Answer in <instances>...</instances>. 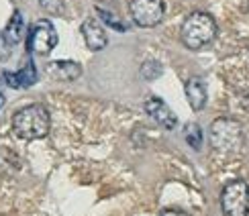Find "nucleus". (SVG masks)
I'll list each match as a JSON object with an SVG mask.
<instances>
[{
	"label": "nucleus",
	"mask_w": 249,
	"mask_h": 216,
	"mask_svg": "<svg viewBox=\"0 0 249 216\" xmlns=\"http://www.w3.org/2000/svg\"><path fill=\"white\" fill-rule=\"evenodd\" d=\"M51 116L43 104H29L13 115V133L23 141H35L49 135Z\"/></svg>",
	"instance_id": "nucleus-1"
},
{
	"label": "nucleus",
	"mask_w": 249,
	"mask_h": 216,
	"mask_svg": "<svg viewBox=\"0 0 249 216\" xmlns=\"http://www.w3.org/2000/svg\"><path fill=\"white\" fill-rule=\"evenodd\" d=\"M216 20L204 13V10H196L186 17V20L182 23L180 29V39L184 47H188L192 51H198L206 45H211L214 37H216Z\"/></svg>",
	"instance_id": "nucleus-2"
},
{
	"label": "nucleus",
	"mask_w": 249,
	"mask_h": 216,
	"mask_svg": "<svg viewBox=\"0 0 249 216\" xmlns=\"http://www.w3.org/2000/svg\"><path fill=\"white\" fill-rule=\"evenodd\" d=\"M243 127L239 120L221 116L211 125V145L221 155H237L243 147Z\"/></svg>",
	"instance_id": "nucleus-3"
},
{
	"label": "nucleus",
	"mask_w": 249,
	"mask_h": 216,
	"mask_svg": "<svg viewBox=\"0 0 249 216\" xmlns=\"http://www.w3.org/2000/svg\"><path fill=\"white\" fill-rule=\"evenodd\" d=\"M221 206L227 216H249V186L243 180L229 182L221 192Z\"/></svg>",
	"instance_id": "nucleus-4"
},
{
	"label": "nucleus",
	"mask_w": 249,
	"mask_h": 216,
	"mask_svg": "<svg viewBox=\"0 0 249 216\" xmlns=\"http://www.w3.org/2000/svg\"><path fill=\"white\" fill-rule=\"evenodd\" d=\"M57 45V31L51 25V20L41 18L37 23H33L29 31V39H27V47L31 53L35 55H49L51 51Z\"/></svg>",
	"instance_id": "nucleus-5"
},
{
	"label": "nucleus",
	"mask_w": 249,
	"mask_h": 216,
	"mask_svg": "<svg viewBox=\"0 0 249 216\" xmlns=\"http://www.w3.org/2000/svg\"><path fill=\"white\" fill-rule=\"evenodd\" d=\"M129 13L137 27L151 29L163 20L165 6L163 0H129Z\"/></svg>",
	"instance_id": "nucleus-6"
},
{
	"label": "nucleus",
	"mask_w": 249,
	"mask_h": 216,
	"mask_svg": "<svg viewBox=\"0 0 249 216\" xmlns=\"http://www.w3.org/2000/svg\"><path fill=\"white\" fill-rule=\"evenodd\" d=\"M80 31H82V37H84V41H86V45H88L90 51H100V49L107 47L108 37H107V31H105V27L100 25L98 18L88 17L84 23H82Z\"/></svg>",
	"instance_id": "nucleus-7"
},
{
	"label": "nucleus",
	"mask_w": 249,
	"mask_h": 216,
	"mask_svg": "<svg viewBox=\"0 0 249 216\" xmlns=\"http://www.w3.org/2000/svg\"><path fill=\"white\" fill-rule=\"evenodd\" d=\"M145 112H147L160 127L168 129V131H172L176 125H178V118H176V115L161 98H155V96L147 98V102H145Z\"/></svg>",
	"instance_id": "nucleus-8"
},
{
	"label": "nucleus",
	"mask_w": 249,
	"mask_h": 216,
	"mask_svg": "<svg viewBox=\"0 0 249 216\" xmlns=\"http://www.w3.org/2000/svg\"><path fill=\"white\" fill-rule=\"evenodd\" d=\"M186 98L194 112H200L206 106V84L198 76H192L186 82Z\"/></svg>",
	"instance_id": "nucleus-9"
},
{
	"label": "nucleus",
	"mask_w": 249,
	"mask_h": 216,
	"mask_svg": "<svg viewBox=\"0 0 249 216\" xmlns=\"http://www.w3.org/2000/svg\"><path fill=\"white\" fill-rule=\"evenodd\" d=\"M47 71L51 78H55L59 82H74L82 76V66L78 61H51L47 66Z\"/></svg>",
	"instance_id": "nucleus-10"
},
{
	"label": "nucleus",
	"mask_w": 249,
	"mask_h": 216,
	"mask_svg": "<svg viewBox=\"0 0 249 216\" xmlns=\"http://www.w3.org/2000/svg\"><path fill=\"white\" fill-rule=\"evenodd\" d=\"M2 78L6 80V84L10 88H31L37 82V69L33 66V61H27V66L23 69H18L17 74H13V71H4Z\"/></svg>",
	"instance_id": "nucleus-11"
},
{
	"label": "nucleus",
	"mask_w": 249,
	"mask_h": 216,
	"mask_svg": "<svg viewBox=\"0 0 249 216\" xmlns=\"http://www.w3.org/2000/svg\"><path fill=\"white\" fill-rule=\"evenodd\" d=\"M25 20H23V15L18 13V10H15L13 13V17H10V20H8V25H6V29L2 31V35L6 37V41L10 45H18L20 41L25 39Z\"/></svg>",
	"instance_id": "nucleus-12"
},
{
	"label": "nucleus",
	"mask_w": 249,
	"mask_h": 216,
	"mask_svg": "<svg viewBox=\"0 0 249 216\" xmlns=\"http://www.w3.org/2000/svg\"><path fill=\"white\" fill-rule=\"evenodd\" d=\"M184 137H186V143L194 149V151H200L202 147V131L196 122H190V125L184 127Z\"/></svg>",
	"instance_id": "nucleus-13"
},
{
	"label": "nucleus",
	"mask_w": 249,
	"mask_h": 216,
	"mask_svg": "<svg viewBox=\"0 0 249 216\" xmlns=\"http://www.w3.org/2000/svg\"><path fill=\"white\" fill-rule=\"evenodd\" d=\"M141 76H143L145 80H149V82L158 80V78L161 76V66H160L155 59H147V61H145V64L141 66Z\"/></svg>",
	"instance_id": "nucleus-14"
},
{
	"label": "nucleus",
	"mask_w": 249,
	"mask_h": 216,
	"mask_svg": "<svg viewBox=\"0 0 249 216\" xmlns=\"http://www.w3.org/2000/svg\"><path fill=\"white\" fill-rule=\"evenodd\" d=\"M39 4L49 15H61L64 13V2L61 0H39Z\"/></svg>",
	"instance_id": "nucleus-15"
},
{
	"label": "nucleus",
	"mask_w": 249,
	"mask_h": 216,
	"mask_svg": "<svg viewBox=\"0 0 249 216\" xmlns=\"http://www.w3.org/2000/svg\"><path fill=\"white\" fill-rule=\"evenodd\" d=\"M98 15L102 17V18H105V23H108L112 29H117V31H127V27H124L123 23H121V20L115 17V15H110V13H107V10L105 8H98Z\"/></svg>",
	"instance_id": "nucleus-16"
},
{
	"label": "nucleus",
	"mask_w": 249,
	"mask_h": 216,
	"mask_svg": "<svg viewBox=\"0 0 249 216\" xmlns=\"http://www.w3.org/2000/svg\"><path fill=\"white\" fill-rule=\"evenodd\" d=\"M10 53H13V45L8 43L2 33H0V61L10 59Z\"/></svg>",
	"instance_id": "nucleus-17"
},
{
	"label": "nucleus",
	"mask_w": 249,
	"mask_h": 216,
	"mask_svg": "<svg viewBox=\"0 0 249 216\" xmlns=\"http://www.w3.org/2000/svg\"><path fill=\"white\" fill-rule=\"evenodd\" d=\"M160 216H190V214H186L184 210H178V208H168V210H161Z\"/></svg>",
	"instance_id": "nucleus-18"
},
{
	"label": "nucleus",
	"mask_w": 249,
	"mask_h": 216,
	"mask_svg": "<svg viewBox=\"0 0 249 216\" xmlns=\"http://www.w3.org/2000/svg\"><path fill=\"white\" fill-rule=\"evenodd\" d=\"M2 104H4V96H2V94H0V106H2Z\"/></svg>",
	"instance_id": "nucleus-19"
},
{
	"label": "nucleus",
	"mask_w": 249,
	"mask_h": 216,
	"mask_svg": "<svg viewBox=\"0 0 249 216\" xmlns=\"http://www.w3.org/2000/svg\"><path fill=\"white\" fill-rule=\"evenodd\" d=\"M247 59H249V49H247Z\"/></svg>",
	"instance_id": "nucleus-20"
}]
</instances>
